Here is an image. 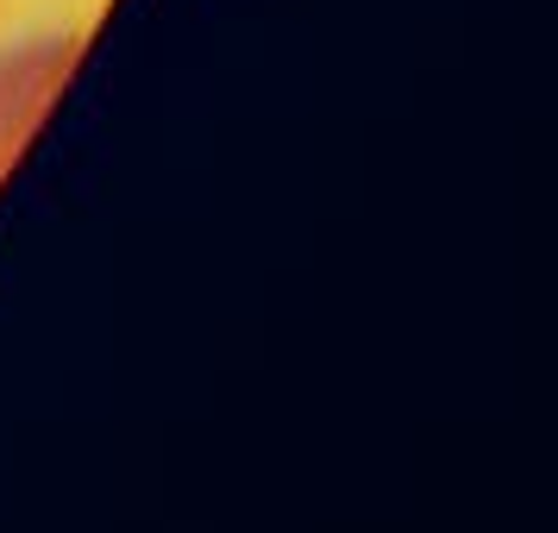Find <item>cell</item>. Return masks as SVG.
<instances>
[{
    "instance_id": "6da1fadb",
    "label": "cell",
    "mask_w": 558,
    "mask_h": 533,
    "mask_svg": "<svg viewBox=\"0 0 558 533\" xmlns=\"http://www.w3.org/2000/svg\"><path fill=\"white\" fill-rule=\"evenodd\" d=\"M76 63H82V32H63V26L20 32V38L0 45V182L20 170L32 138L57 113Z\"/></svg>"
}]
</instances>
